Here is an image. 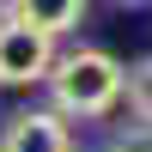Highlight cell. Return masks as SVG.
Masks as SVG:
<instances>
[{
  "label": "cell",
  "instance_id": "277c9868",
  "mask_svg": "<svg viewBox=\"0 0 152 152\" xmlns=\"http://www.w3.org/2000/svg\"><path fill=\"white\" fill-rule=\"evenodd\" d=\"M12 18L37 24V31H49V37H67V31H79L85 0H12Z\"/></svg>",
  "mask_w": 152,
  "mask_h": 152
},
{
  "label": "cell",
  "instance_id": "ba28073f",
  "mask_svg": "<svg viewBox=\"0 0 152 152\" xmlns=\"http://www.w3.org/2000/svg\"><path fill=\"white\" fill-rule=\"evenodd\" d=\"M0 6H6V0H0Z\"/></svg>",
  "mask_w": 152,
  "mask_h": 152
},
{
  "label": "cell",
  "instance_id": "9c48e42d",
  "mask_svg": "<svg viewBox=\"0 0 152 152\" xmlns=\"http://www.w3.org/2000/svg\"><path fill=\"white\" fill-rule=\"evenodd\" d=\"M0 152H6V146H0Z\"/></svg>",
  "mask_w": 152,
  "mask_h": 152
},
{
  "label": "cell",
  "instance_id": "7a4b0ae2",
  "mask_svg": "<svg viewBox=\"0 0 152 152\" xmlns=\"http://www.w3.org/2000/svg\"><path fill=\"white\" fill-rule=\"evenodd\" d=\"M55 67V37L24 18H0V85H43Z\"/></svg>",
  "mask_w": 152,
  "mask_h": 152
},
{
  "label": "cell",
  "instance_id": "8992f818",
  "mask_svg": "<svg viewBox=\"0 0 152 152\" xmlns=\"http://www.w3.org/2000/svg\"><path fill=\"white\" fill-rule=\"evenodd\" d=\"M110 152H152V122H128V128H116Z\"/></svg>",
  "mask_w": 152,
  "mask_h": 152
},
{
  "label": "cell",
  "instance_id": "5b68a950",
  "mask_svg": "<svg viewBox=\"0 0 152 152\" xmlns=\"http://www.w3.org/2000/svg\"><path fill=\"white\" fill-rule=\"evenodd\" d=\"M122 97H128V110L140 122H152V55H140L128 67V85H122Z\"/></svg>",
  "mask_w": 152,
  "mask_h": 152
},
{
  "label": "cell",
  "instance_id": "3957f363",
  "mask_svg": "<svg viewBox=\"0 0 152 152\" xmlns=\"http://www.w3.org/2000/svg\"><path fill=\"white\" fill-rule=\"evenodd\" d=\"M0 146H6V152H73L61 110H24V116H12Z\"/></svg>",
  "mask_w": 152,
  "mask_h": 152
},
{
  "label": "cell",
  "instance_id": "6da1fadb",
  "mask_svg": "<svg viewBox=\"0 0 152 152\" xmlns=\"http://www.w3.org/2000/svg\"><path fill=\"white\" fill-rule=\"evenodd\" d=\"M49 91H55L61 116H110L122 104V85H128V67H122L110 49H73V55H55L49 67Z\"/></svg>",
  "mask_w": 152,
  "mask_h": 152
},
{
  "label": "cell",
  "instance_id": "52a82bcc",
  "mask_svg": "<svg viewBox=\"0 0 152 152\" xmlns=\"http://www.w3.org/2000/svg\"><path fill=\"white\" fill-rule=\"evenodd\" d=\"M116 6H146V0H116Z\"/></svg>",
  "mask_w": 152,
  "mask_h": 152
}]
</instances>
